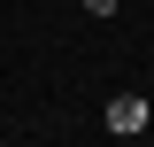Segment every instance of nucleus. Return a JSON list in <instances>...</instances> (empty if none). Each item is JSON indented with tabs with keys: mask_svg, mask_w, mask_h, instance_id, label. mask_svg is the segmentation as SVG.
Segmentation results:
<instances>
[{
	"mask_svg": "<svg viewBox=\"0 0 154 147\" xmlns=\"http://www.w3.org/2000/svg\"><path fill=\"white\" fill-rule=\"evenodd\" d=\"M108 132L116 139H139V132H146V93H116L108 101Z\"/></svg>",
	"mask_w": 154,
	"mask_h": 147,
	"instance_id": "1",
	"label": "nucleus"
},
{
	"mask_svg": "<svg viewBox=\"0 0 154 147\" xmlns=\"http://www.w3.org/2000/svg\"><path fill=\"white\" fill-rule=\"evenodd\" d=\"M85 8H93V16H116V0H85Z\"/></svg>",
	"mask_w": 154,
	"mask_h": 147,
	"instance_id": "2",
	"label": "nucleus"
}]
</instances>
